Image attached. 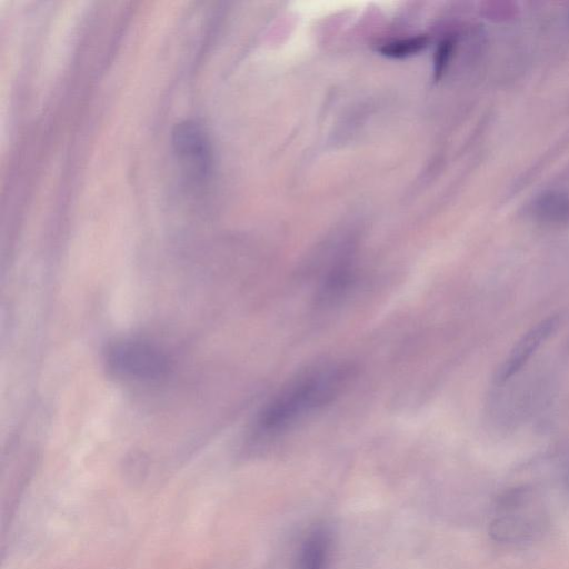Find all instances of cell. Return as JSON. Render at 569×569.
<instances>
[{"mask_svg": "<svg viewBox=\"0 0 569 569\" xmlns=\"http://www.w3.org/2000/svg\"><path fill=\"white\" fill-rule=\"evenodd\" d=\"M353 371L349 363L331 362L298 375L262 407L256 420L257 432L281 435L329 406L348 387Z\"/></svg>", "mask_w": 569, "mask_h": 569, "instance_id": "6da1fadb", "label": "cell"}, {"mask_svg": "<svg viewBox=\"0 0 569 569\" xmlns=\"http://www.w3.org/2000/svg\"><path fill=\"white\" fill-rule=\"evenodd\" d=\"M547 516L541 500L528 489H515L499 500L490 533L497 541L519 543L540 535Z\"/></svg>", "mask_w": 569, "mask_h": 569, "instance_id": "7a4b0ae2", "label": "cell"}, {"mask_svg": "<svg viewBox=\"0 0 569 569\" xmlns=\"http://www.w3.org/2000/svg\"><path fill=\"white\" fill-rule=\"evenodd\" d=\"M111 375L130 381H151L162 378L168 369L167 356L156 346L134 339L111 345L106 355Z\"/></svg>", "mask_w": 569, "mask_h": 569, "instance_id": "3957f363", "label": "cell"}, {"mask_svg": "<svg viewBox=\"0 0 569 569\" xmlns=\"http://www.w3.org/2000/svg\"><path fill=\"white\" fill-rule=\"evenodd\" d=\"M172 147L187 173L194 179L208 176L211 164L210 144L203 128L193 120H183L172 130Z\"/></svg>", "mask_w": 569, "mask_h": 569, "instance_id": "277c9868", "label": "cell"}, {"mask_svg": "<svg viewBox=\"0 0 569 569\" xmlns=\"http://www.w3.org/2000/svg\"><path fill=\"white\" fill-rule=\"evenodd\" d=\"M558 317H548L528 330L513 346L495 375L497 385L505 383L532 357L537 349L556 331Z\"/></svg>", "mask_w": 569, "mask_h": 569, "instance_id": "5b68a950", "label": "cell"}, {"mask_svg": "<svg viewBox=\"0 0 569 569\" xmlns=\"http://www.w3.org/2000/svg\"><path fill=\"white\" fill-rule=\"evenodd\" d=\"M538 222L552 226L569 224V191L549 190L537 196L528 207Z\"/></svg>", "mask_w": 569, "mask_h": 569, "instance_id": "8992f818", "label": "cell"}, {"mask_svg": "<svg viewBox=\"0 0 569 569\" xmlns=\"http://www.w3.org/2000/svg\"><path fill=\"white\" fill-rule=\"evenodd\" d=\"M329 550V539L322 530L312 532L301 549L299 569H325Z\"/></svg>", "mask_w": 569, "mask_h": 569, "instance_id": "52a82bcc", "label": "cell"}, {"mask_svg": "<svg viewBox=\"0 0 569 569\" xmlns=\"http://www.w3.org/2000/svg\"><path fill=\"white\" fill-rule=\"evenodd\" d=\"M428 39L426 37L409 38L388 43L380 49V52L391 58H403L419 52L427 47Z\"/></svg>", "mask_w": 569, "mask_h": 569, "instance_id": "ba28073f", "label": "cell"}, {"mask_svg": "<svg viewBox=\"0 0 569 569\" xmlns=\"http://www.w3.org/2000/svg\"><path fill=\"white\" fill-rule=\"evenodd\" d=\"M450 50H451L450 41H445L443 43H441L439 46L437 54H436V59H435V72L437 76H439L440 72L443 70V68L448 61Z\"/></svg>", "mask_w": 569, "mask_h": 569, "instance_id": "9c48e42d", "label": "cell"}]
</instances>
